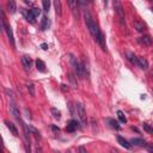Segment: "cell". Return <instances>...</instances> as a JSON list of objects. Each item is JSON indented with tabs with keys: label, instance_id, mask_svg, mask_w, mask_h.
<instances>
[{
	"label": "cell",
	"instance_id": "cell-1",
	"mask_svg": "<svg viewBox=\"0 0 153 153\" xmlns=\"http://www.w3.org/2000/svg\"><path fill=\"white\" fill-rule=\"evenodd\" d=\"M114 10L116 15L118 16V22L121 24V28L125 30V31H127V25H126V16H125V10H123V6H122L121 1L120 0H114Z\"/></svg>",
	"mask_w": 153,
	"mask_h": 153
},
{
	"label": "cell",
	"instance_id": "cell-2",
	"mask_svg": "<svg viewBox=\"0 0 153 153\" xmlns=\"http://www.w3.org/2000/svg\"><path fill=\"white\" fill-rule=\"evenodd\" d=\"M71 64H72L75 73H77V77L79 79H84L85 77V72H86V67L84 66L83 62H79V61L77 60V57H74L73 55H71Z\"/></svg>",
	"mask_w": 153,
	"mask_h": 153
},
{
	"label": "cell",
	"instance_id": "cell-3",
	"mask_svg": "<svg viewBox=\"0 0 153 153\" xmlns=\"http://www.w3.org/2000/svg\"><path fill=\"white\" fill-rule=\"evenodd\" d=\"M75 109H77V114L80 118V122L83 126H86V111H85V108L81 103H78L75 105Z\"/></svg>",
	"mask_w": 153,
	"mask_h": 153
},
{
	"label": "cell",
	"instance_id": "cell-4",
	"mask_svg": "<svg viewBox=\"0 0 153 153\" xmlns=\"http://www.w3.org/2000/svg\"><path fill=\"white\" fill-rule=\"evenodd\" d=\"M68 3V6L71 8V11H72L73 16L75 18L79 17V4H80V0H67Z\"/></svg>",
	"mask_w": 153,
	"mask_h": 153
},
{
	"label": "cell",
	"instance_id": "cell-5",
	"mask_svg": "<svg viewBox=\"0 0 153 153\" xmlns=\"http://www.w3.org/2000/svg\"><path fill=\"white\" fill-rule=\"evenodd\" d=\"M138 42H139L141 46L150 47V46H152V38H151V36H148V35H144V36H141V37L138 38Z\"/></svg>",
	"mask_w": 153,
	"mask_h": 153
},
{
	"label": "cell",
	"instance_id": "cell-6",
	"mask_svg": "<svg viewBox=\"0 0 153 153\" xmlns=\"http://www.w3.org/2000/svg\"><path fill=\"white\" fill-rule=\"evenodd\" d=\"M78 125L79 123H78L75 120H71L68 123H67V126H66V132H68V133H73V132H75L79 128Z\"/></svg>",
	"mask_w": 153,
	"mask_h": 153
},
{
	"label": "cell",
	"instance_id": "cell-7",
	"mask_svg": "<svg viewBox=\"0 0 153 153\" xmlns=\"http://www.w3.org/2000/svg\"><path fill=\"white\" fill-rule=\"evenodd\" d=\"M85 23H86V26H87V29H89V31H90V30L93 28V25L96 24V22H95L93 18H92V16L90 15V12H86V13H85Z\"/></svg>",
	"mask_w": 153,
	"mask_h": 153
},
{
	"label": "cell",
	"instance_id": "cell-8",
	"mask_svg": "<svg viewBox=\"0 0 153 153\" xmlns=\"http://www.w3.org/2000/svg\"><path fill=\"white\" fill-rule=\"evenodd\" d=\"M22 64H23L25 71H30V68H31V57L29 55H23L22 56Z\"/></svg>",
	"mask_w": 153,
	"mask_h": 153
},
{
	"label": "cell",
	"instance_id": "cell-9",
	"mask_svg": "<svg viewBox=\"0 0 153 153\" xmlns=\"http://www.w3.org/2000/svg\"><path fill=\"white\" fill-rule=\"evenodd\" d=\"M5 31H6V34H7V37H8L10 43H11V44L15 47L16 43H15V37H13V33H12L11 26H10V25H6V26H5Z\"/></svg>",
	"mask_w": 153,
	"mask_h": 153
},
{
	"label": "cell",
	"instance_id": "cell-10",
	"mask_svg": "<svg viewBox=\"0 0 153 153\" xmlns=\"http://www.w3.org/2000/svg\"><path fill=\"white\" fill-rule=\"evenodd\" d=\"M10 111H11V114L13 115V117H15L16 120L22 121V120H20L19 111H18V109H17V107H16V104H15V103H11V104H10Z\"/></svg>",
	"mask_w": 153,
	"mask_h": 153
},
{
	"label": "cell",
	"instance_id": "cell-11",
	"mask_svg": "<svg viewBox=\"0 0 153 153\" xmlns=\"http://www.w3.org/2000/svg\"><path fill=\"white\" fill-rule=\"evenodd\" d=\"M117 141H118V144L122 146V147H125V148H127V150H129L130 147H132V144L130 142H128L125 138H122V136H117Z\"/></svg>",
	"mask_w": 153,
	"mask_h": 153
},
{
	"label": "cell",
	"instance_id": "cell-12",
	"mask_svg": "<svg viewBox=\"0 0 153 153\" xmlns=\"http://www.w3.org/2000/svg\"><path fill=\"white\" fill-rule=\"evenodd\" d=\"M138 66L146 71L148 68V61L145 57H138Z\"/></svg>",
	"mask_w": 153,
	"mask_h": 153
},
{
	"label": "cell",
	"instance_id": "cell-13",
	"mask_svg": "<svg viewBox=\"0 0 153 153\" xmlns=\"http://www.w3.org/2000/svg\"><path fill=\"white\" fill-rule=\"evenodd\" d=\"M129 142H130L132 145H134V146H145V144H146L145 140L144 139H140V138H133Z\"/></svg>",
	"mask_w": 153,
	"mask_h": 153
},
{
	"label": "cell",
	"instance_id": "cell-14",
	"mask_svg": "<svg viewBox=\"0 0 153 153\" xmlns=\"http://www.w3.org/2000/svg\"><path fill=\"white\" fill-rule=\"evenodd\" d=\"M134 28L138 33H144L145 30H146V24H144L142 22H134Z\"/></svg>",
	"mask_w": 153,
	"mask_h": 153
},
{
	"label": "cell",
	"instance_id": "cell-15",
	"mask_svg": "<svg viewBox=\"0 0 153 153\" xmlns=\"http://www.w3.org/2000/svg\"><path fill=\"white\" fill-rule=\"evenodd\" d=\"M7 7H8V11L11 13H16V11H17L16 0H8V1H7Z\"/></svg>",
	"mask_w": 153,
	"mask_h": 153
},
{
	"label": "cell",
	"instance_id": "cell-16",
	"mask_svg": "<svg viewBox=\"0 0 153 153\" xmlns=\"http://www.w3.org/2000/svg\"><path fill=\"white\" fill-rule=\"evenodd\" d=\"M97 41V43L102 47V49H103V50H105L107 49V44H105V38H104V35L103 34H99V36H98V38L96 39Z\"/></svg>",
	"mask_w": 153,
	"mask_h": 153
},
{
	"label": "cell",
	"instance_id": "cell-17",
	"mask_svg": "<svg viewBox=\"0 0 153 153\" xmlns=\"http://www.w3.org/2000/svg\"><path fill=\"white\" fill-rule=\"evenodd\" d=\"M5 125H6V127L10 129V132L13 134V135H18V130H17V128H16V126L12 123V122H10V121H5Z\"/></svg>",
	"mask_w": 153,
	"mask_h": 153
},
{
	"label": "cell",
	"instance_id": "cell-18",
	"mask_svg": "<svg viewBox=\"0 0 153 153\" xmlns=\"http://www.w3.org/2000/svg\"><path fill=\"white\" fill-rule=\"evenodd\" d=\"M54 7H55L56 15L61 16V13H62V6H61V1H60V0H54Z\"/></svg>",
	"mask_w": 153,
	"mask_h": 153
},
{
	"label": "cell",
	"instance_id": "cell-19",
	"mask_svg": "<svg viewBox=\"0 0 153 153\" xmlns=\"http://www.w3.org/2000/svg\"><path fill=\"white\" fill-rule=\"evenodd\" d=\"M36 68L37 71H39V72H46V64L43 62L42 60H36Z\"/></svg>",
	"mask_w": 153,
	"mask_h": 153
},
{
	"label": "cell",
	"instance_id": "cell-20",
	"mask_svg": "<svg viewBox=\"0 0 153 153\" xmlns=\"http://www.w3.org/2000/svg\"><path fill=\"white\" fill-rule=\"evenodd\" d=\"M49 28V19H48V17H43L42 18V22H41V30L42 31H46V30Z\"/></svg>",
	"mask_w": 153,
	"mask_h": 153
},
{
	"label": "cell",
	"instance_id": "cell-21",
	"mask_svg": "<svg viewBox=\"0 0 153 153\" xmlns=\"http://www.w3.org/2000/svg\"><path fill=\"white\" fill-rule=\"evenodd\" d=\"M108 122H109V125H110V127L111 128H114V129H116V130H118L121 127H120V125H118V122L117 121H115L114 118H108Z\"/></svg>",
	"mask_w": 153,
	"mask_h": 153
},
{
	"label": "cell",
	"instance_id": "cell-22",
	"mask_svg": "<svg viewBox=\"0 0 153 153\" xmlns=\"http://www.w3.org/2000/svg\"><path fill=\"white\" fill-rule=\"evenodd\" d=\"M52 114H53V117L55 120H60L61 118V111L57 110L56 108H52Z\"/></svg>",
	"mask_w": 153,
	"mask_h": 153
},
{
	"label": "cell",
	"instance_id": "cell-23",
	"mask_svg": "<svg viewBox=\"0 0 153 153\" xmlns=\"http://www.w3.org/2000/svg\"><path fill=\"white\" fill-rule=\"evenodd\" d=\"M128 59H129V61L132 64H134V65H138V57L135 56V54L134 53H128Z\"/></svg>",
	"mask_w": 153,
	"mask_h": 153
},
{
	"label": "cell",
	"instance_id": "cell-24",
	"mask_svg": "<svg viewBox=\"0 0 153 153\" xmlns=\"http://www.w3.org/2000/svg\"><path fill=\"white\" fill-rule=\"evenodd\" d=\"M117 117H118L120 122H122V123H126V122H127V118H126V116H125V114H123V111L118 110V111H117Z\"/></svg>",
	"mask_w": 153,
	"mask_h": 153
},
{
	"label": "cell",
	"instance_id": "cell-25",
	"mask_svg": "<svg viewBox=\"0 0 153 153\" xmlns=\"http://www.w3.org/2000/svg\"><path fill=\"white\" fill-rule=\"evenodd\" d=\"M26 86H28V90H29L30 96H35V85H34L33 83H28Z\"/></svg>",
	"mask_w": 153,
	"mask_h": 153
},
{
	"label": "cell",
	"instance_id": "cell-26",
	"mask_svg": "<svg viewBox=\"0 0 153 153\" xmlns=\"http://www.w3.org/2000/svg\"><path fill=\"white\" fill-rule=\"evenodd\" d=\"M26 19H28V22H30V23H35L36 17L33 15V12H31V11H29V12H28V15H26Z\"/></svg>",
	"mask_w": 153,
	"mask_h": 153
},
{
	"label": "cell",
	"instance_id": "cell-27",
	"mask_svg": "<svg viewBox=\"0 0 153 153\" xmlns=\"http://www.w3.org/2000/svg\"><path fill=\"white\" fill-rule=\"evenodd\" d=\"M42 4H43V10L46 12H48L50 8V0H42Z\"/></svg>",
	"mask_w": 153,
	"mask_h": 153
},
{
	"label": "cell",
	"instance_id": "cell-28",
	"mask_svg": "<svg viewBox=\"0 0 153 153\" xmlns=\"http://www.w3.org/2000/svg\"><path fill=\"white\" fill-rule=\"evenodd\" d=\"M69 80H71V83H72V85H73V87H78V83H77V80H75V77H74V74L73 73H69Z\"/></svg>",
	"mask_w": 153,
	"mask_h": 153
},
{
	"label": "cell",
	"instance_id": "cell-29",
	"mask_svg": "<svg viewBox=\"0 0 153 153\" xmlns=\"http://www.w3.org/2000/svg\"><path fill=\"white\" fill-rule=\"evenodd\" d=\"M142 127H144V129L147 132V133L153 134V127H151L148 123H144V125H142Z\"/></svg>",
	"mask_w": 153,
	"mask_h": 153
},
{
	"label": "cell",
	"instance_id": "cell-30",
	"mask_svg": "<svg viewBox=\"0 0 153 153\" xmlns=\"http://www.w3.org/2000/svg\"><path fill=\"white\" fill-rule=\"evenodd\" d=\"M30 11L33 12V15H34L36 18H37V17L39 16V13H41V10H39V8H37V7H34L33 10H30Z\"/></svg>",
	"mask_w": 153,
	"mask_h": 153
},
{
	"label": "cell",
	"instance_id": "cell-31",
	"mask_svg": "<svg viewBox=\"0 0 153 153\" xmlns=\"http://www.w3.org/2000/svg\"><path fill=\"white\" fill-rule=\"evenodd\" d=\"M29 129L31 130V132H33V133H34V134H35L37 138H39V133H38V130H37L36 128H34L33 126H30V125H29Z\"/></svg>",
	"mask_w": 153,
	"mask_h": 153
},
{
	"label": "cell",
	"instance_id": "cell-32",
	"mask_svg": "<svg viewBox=\"0 0 153 153\" xmlns=\"http://www.w3.org/2000/svg\"><path fill=\"white\" fill-rule=\"evenodd\" d=\"M6 93H7L10 97H12V96H13V95H12V91H11V90H8V89H6Z\"/></svg>",
	"mask_w": 153,
	"mask_h": 153
},
{
	"label": "cell",
	"instance_id": "cell-33",
	"mask_svg": "<svg viewBox=\"0 0 153 153\" xmlns=\"http://www.w3.org/2000/svg\"><path fill=\"white\" fill-rule=\"evenodd\" d=\"M52 128H53V130L55 132V133H59V132H60V129H59V127H56V126H53Z\"/></svg>",
	"mask_w": 153,
	"mask_h": 153
},
{
	"label": "cell",
	"instance_id": "cell-34",
	"mask_svg": "<svg viewBox=\"0 0 153 153\" xmlns=\"http://www.w3.org/2000/svg\"><path fill=\"white\" fill-rule=\"evenodd\" d=\"M61 90H62L64 92H66V91H68V87H66V85H61Z\"/></svg>",
	"mask_w": 153,
	"mask_h": 153
},
{
	"label": "cell",
	"instance_id": "cell-35",
	"mask_svg": "<svg viewBox=\"0 0 153 153\" xmlns=\"http://www.w3.org/2000/svg\"><path fill=\"white\" fill-rule=\"evenodd\" d=\"M41 47H42L43 50H47V49H48V44H47V43H42V46H41Z\"/></svg>",
	"mask_w": 153,
	"mask_h": 153
},
{
	"label": "cell",
	"instance_id": "cell-36",
	"mask_svg": "<svg viewBox=\"0 0 153 153\" xmlns=\"http://www.w3.org/2000/svg\"><path fill=\"white\" fill-rule=\"evenodd\" d=\"M147 150H148L150 152H153V145H148V146H147Z\"/></svg>",
	"mask_w": 153,
	"mask_h": 153
},
{
	"label": "cell",
	"instance_id": "cell-37",
	"mask_svg": "<svg viewBox=\"0 0 153 153\" xmlns=\"http://www.w3.org/2000/svg\"><path fill=\"white\" fill-rule=\"evenodd\" d=\"M85 1H86V3H89V4H91V3L93 1V0H85Z\"/></svg>",
	"mask_w": 153,
	"mask_h": 153
},
{
	"label": "cell",
	"instance_id": "cell-38",
	"mask_svg": "<svg viewBox=\"0 0 153 153\" xmlns=\"http://www.w3.org/2000/svg\"><path fill=\"white\" fill-rule=\"evenodd\" d=\"M79 150H80V151H81V152H85V148H84V147H80V148H79Z\"/></svg>",
	"mask_w": 153,
	"mask_h": 153
},
{
	"label": "cell",
	"instance_id": "cell-39",
	"mask_svg": "<svg viewBox=\"0 0 153 153\" xmlns=\"http://www.w3.org/2000/svg\"><path fill=\"white\" fill-rule=\"evenodd\" d=\"M104 5H105V6L108 5V0H104Z\"/></svg>",
	"mask_w": 153,
	"mask_h": 153
},
{
	"label": "cell",
	"instance_id": "cell-40",
	"mask_svg": "<svg viewBox=\"0 0 153 153\" xmlns=\"http://www.w3.org/2000/svg\"><path fill=\"white\" fill-rule=\"evenodd\" d=\"M152 77H153V72H152Z\"/></svg>",
	"mask_w": 153,
	"mask_h": 153
}]
</instances>
